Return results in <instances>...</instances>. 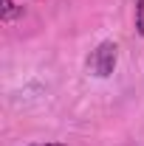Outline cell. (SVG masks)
Returning a JSON list of instances; mask_svg holds the SVG:
<instances>
[{"instance_id": "1", "label": "cell", "mask_w": 144, "mask_h": 146, "mask_svg": "<svg viewBox=\"0 0 144 146\" xmlns=\"http://www.w3.org/2000/svg\"><path fill=\"white\" fill-rule=\"evenodd\" d=\"M116 62H119V48L116 42H99V48L88 56V70L99 79H108L110 73L116 70Z\"/></svg>"}, {"instance_id": "2", "label": "cell", "mask_w": 144, "mask_h": 146, "mask_svg": "<svg viewBox=\"0 0 144 146\" xmlns=\"http://www.w3.org/2000/svg\"><path fill=\"white\" fill-rule=\"evenodd\" d=\"M136 31L144 36V0H136Z\"/></svg>"}, {"instance_id": "3", "label": "cell", "mask_w": 144, "mask_h": 146, "mask_svg": "<svg viewBox=\"0 0 144 146\" xmlns=\"http://www.w3.org/2000/svg\"><path fill=\"white\" fill-rule=\"evenodd\" d=\"M20 14V9L17 6H14V3H11V0H3V20H6V23H9V20H14Z\"/></svg>"}, {"instance_id": "4", "label": "cell", "mask_w": 144, "mask_h": 146, "mask_svg": "<svg viewBox=\"0 0 144 146\" xmlns=\"http://www.w3.org/2000/svg\"><path fill=\"white\" fill-rule=\"evenodd\" d=\"M34 146H62V143H34Z\"/></svg>"}]
</instances>
